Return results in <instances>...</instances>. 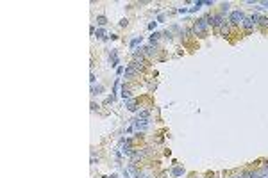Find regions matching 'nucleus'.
Wrapping results in <instances>:
<instances>
[{
	"label": "nucleus",
	"instance_id": "nucleus-1",
	"mask_svg": "<svg viewBox=\"0 0 268 178\" xmlns=\"http://www.w3.org/2000/svg\"><path fill=\"white\" fill-rule=\"evenodd\" d=\"M207 25H209V23L206 21V18L197 20L195 25H193V34H197V36H200V37H204L206 32H207Z\"/></svg>",
	"mask_w": 268,
	"mask_h": 178
},
{
	"label": "nucleus",
	"instance_id": "nucleus-2",
	"mask_svg": "<svg viewBox=\"0 0 268 178\" xmlns=\"http://www.w3.org/2000/svg\"><path fill=\"white\" fill-rule=\"evenodd\" d=\"M243 20H245V14L241 11H232L231 16H229V23L231 25H239Z\"/></svg>",
	"mask_w": 268,
	"mask_h": 178
},
{
	"label": "nucleus",
	"instance_id": "nucleus-3",
	"mask_svg": "<svg viewBox=\"0 0 268 178\" xmlns=\"http://www.w3.org/2000/svg\"><path fill=\"white\" fill-rule=\"evenodd\" d=\"M241 25H243V29H245V30H249V32H250V30L254 29V25H256V23L252 21V18H250V16H245V20L241 21Z\"/></svg>",
	"mask_w": 268,
	"mask_h": 178
},
{
	"label": "nucleus",
	"instance_id": "nucleus-4",
	"mask_svg": "<svg viewBox=\"0 0 268 178\" xmlns=\"http://www.w3.org/2000/svg\"><path fill=\"white\" fill-rule=\"evenodd\" d=\"M220 32H222V36H227L231 32V23H229V21H225V23L220 27Z\"/></svg>",
	"mask_w": 268,
	"mask_h": 178
},
{
	"label": "nucleus",
	"instance_id": "nucleus-5",
	"mask_svg": "<svg viewBox=\"0 0 268 178\" xmlns=\"http://www.w3.org/2000/svg\"><path fill=\"white\" fill-rule=\"evenodd\" d=\"M136 73H138V71L134 70V66H132V64H130V66H127V68H125V77H134Z\"/></svg>",
	"mask_w": 268,
	"mask_h": 178
},
{
	"label": "nucleus",
	"instance_id": "nucleus-6",
	"mask_svg": "<svg viewBox=\"0 0 268 178\" xmlns=\"http://www.w3.org/2000/svg\"><path fill=\"white\" fill-rule=\"evenodd\" d=\"M122 96H123V98H127V100H129V96H130V91H129V87H127L125 84L122 85Z\"/></svg>",
	"mask_w": 268,
	"mask_h": 178
},
{
	"label": "nucleus",
	"instance_id": "nucleus-7",
	"mask_svg": "<svg viewBox=\"0 0 268 178\" xmlns=\"http://www.w3.org/2000/svg\"><path fill=\"white\" fill-rule=\"evenodd\" d=\"M182 173H184L182 167H173V169H172V174H173V176H181Z\"/></svg>",
	"mask_w": 268,
	"mask_h": 178
},
{
	"label": "nucleus",
	"instance_id": "nucleus-8",
	"mask_svg": "<svg viewBox=\"0 0 268 178\" xmlns=\"http://www.w3.org/2000/svg\"><path fill=\"white\" fill-rule=\"evenodd\" d=\"M111 61H113V64H111V66H116V64H118V55H116L115 50L111 52Z\"/></svg>",
	"mask_w": 268,
	"mask_h": 178
},
{
	"label": "nucleus",
	"instance_id": "nucleus-9",
	"mask_svg": "<svg viewBox=\"0 0 268 178\" xmlns=\"http://www.w3.org/2000/svg\"><path fill=\"white\" fill-rule=\"evenodd\" d=\"M259 25H261V27H268V18H266V16L259 18Z\"/></svg>",
	"mask_w": 268,
	"mask_h": 178
},
{
	"label": "nucleus",
	"instance_id": "nucleus-10",
	"mask_svg": "<svg viewBox=\"0 0 268 178\" xmlns=\"http://www.w3.org/2000/svg\"><path fill=\"white\" fill-rule=\"evenodd\" d=\"M97 21H98V25H105V23H107L105 16H98V18H97Z\"/></svg>",
	"mask_w": 268,
	"mask_h": 178
},
{
	"label": "nucleus",
	"instance_id": "nucleus-11",
	"mask_svg": "<svg viewBox=\"0 0 268 178\" xmlns=\"http://www.w3.org/2000/svg\"><path fill=\"white\" fill-rule=\"evenodd\" d=\"M138 43H141V37H134V39L130 41V47H136Z\"/></svg>",
	"mask_w": 268,
	"mask_h": 178
},
{
	"label": "nucleus",
	"instance_id": "nucleus-12",
	"mask_svg": "<svg viewBox=\"0 0 268 178\" xmlns=\"http://www.w3.org/2000/svg\"><path fill=\"white\" fill-rule=\"evenodd\" d=\"M159 36H161L159 32H154V34H152V37H150V41H152V43H154V41H158V39H159Z\"/></svg>",
	"mask_w": 268,
	"mask_h": 178
},
{
	"label": "nucleus",
	"instance_id": "nucleus-13",
	"mask_svg": "<svg viewBox=\"0 0 268 178\" xmlns=\"http://www.w3.org/2000/svg\"><path fill=\"white\" fill-rule=\"evenodd\" d=\"M229 7H231L229 4H222V14H223V13H227V11H229Z\"/></svg>",
	"mask_w": 268,
	"mask_h": 178
},
{
	"label": "nucleus",
	"instance_id": "nucleus-14",
	"mask_svg": "<svg viewBox=\"0 0 268 178\" xmlns=\"http://www.w3.org/2000/svg\"><path fill=\"white\" fill-rule=\"evenodd\" d=\"M102 89H104L102 85H97V87H93V95H98V93L102 91Z\"/></svg>",
	"mask_w": 268,
	"mask_h": 178
},
{
	"label": "nucleus",
	"instance_id": "nucleus-15",
	"mask_svg": "<svg viewBox=\"0 0 268 178\" xmlns=\"http://www.w3.org/2000/svg\"><path fill=\"white\" fill-rule=\"evenodd\" d=\"M245 178H259L257 173H249V174H245Z\"/></svg>",
	"mask_w": 268,
	"mask_h": 178
},
{
	"label": "nucleus",
	"instance_id": "nucleus-16",
	"mask_svg": "<svg viewBox=\"0 0 268 178\" xmlns=\"http://www.w3.org/2000/svg\"><path fill=\"white\" fill-rule=\"evenodd\" d=\"M97 37H100V39H105V36H104V30L100 29V30H97Z\"/></svg>",
	"mask_w": 268,
	"mask_h": 178
},
{
	"label": "nucleus",
	"instance_id": "nucleus-17",
	"mask_svg": "<svg viewBox=\"0 0 268 178\" xmlns=\"http://www.w3.org/2000/svg\"><path fill=\"white\" fill-rule=\"evenodd\" d=\"M263 7H266V9H268V2H263Z\"/></svg>",
	"mask_w": 268,
	"mask_h": 178
},
{
	"label": "nucleus",
	"instance_id": "nucleus-18",
	"mask_svg": "<svg viewBox=\"0 0 268 178\" xmlns=\"http://www.w3.org/2000/svg\"><path fill=\"white\" fill-rule=\"evenodd\" d=\"M264 167H266V171H268V162H266V164H264Z\"/></svg>",
	"mask_w": 268,
	"mask_h": 178
}]
</instances>
